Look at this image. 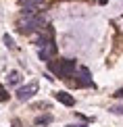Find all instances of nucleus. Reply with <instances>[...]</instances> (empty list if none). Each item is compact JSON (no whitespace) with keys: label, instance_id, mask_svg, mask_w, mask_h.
Listing matches in <instances>:
<instances>
[{"label":"nucleus","instance_id":"1a4fd4ad","mask_svg":"<svg viewBox=\"0 0 123 127\" xmlns=\"http://www.w3.org/2000/svg\"><path fill=\"white\" fill-rule=\"evenodd\" d=\"M50 121H52L50 115H44V117H38V119H36V123H38V125H48Z\"/></svg>","mask_w":123,"mask_h":127},{"label":"nucleus","instance_id":"6e6552de","mask_svg":"<svg viewBox=\"0 0 123 127\" xmlns=\"http://www.w3.org/2000/svg\"><path fill=\"white\" fill-rule=\"evenodd\" d=\"M48 42H52L50 35H38V38H36V46H38V48H42V46H46Z\"/></svg>","mask_w":123,"mask_h":127},{"label":"nucleus","instance_id":"423d86ee","mask_svg":"<svg viewBox=\"0 0 123 127\" xmlns=\"http://www.w3.org/2000/svg\"><path fill=\"white\" fill-rule=\"evenodd\" d=\"M54 98H56L61 104H65V106H73V104H75V98H73L69 92H56Z\"/></svg>","mask_w":123,"mask_h":127},{"label":"nucleus","instance_id":"9b49d317","mask_svg":"<svg viewBox=\"0 0 123 127\" xmlns=\"http://www.w3.org/2000/svg\"><path fill=\"white\" fill-rule=\"evenodd\" d=\"M8 100V94H6V88L0 83V102H6Z\"/></svg>","mask_w":123,"mask_h":127},{"label":"nucleus","instance_id":"ddd939ff","mask_svg":"<svg viewBox=\"0 0 123 127\" xmlns=\"http://www.w3.org/2000/svg\"><path fill=\"white\" fill-rule=\"evenodd\" d=\"M115 96H117V98H121V96H123V90H119V92H117Z\"/></svg>","mask_w":123,"mask_h":127},{"label":"nucleus","instance_id":"f8f14e48","mask_svg":"<svg viewBox=\"0 0 123 127\" xmlns=\"http://www.w3.org/2000/svg\"><path fill=\"white\" fill-rule=\"evenodd\" d=\"M111 113H115V115H123V104H117V106L111 108Z\"/></svg>","mask_w":123,"mask_h":127},{"label":"nucleus","instance_id":"9d476101","mask_svg":"<svg viewBox=\"0 0 123 127\" xmlns=\"http://www.w3.org/2000/svg\"><path fill=\"white\" fill-rule=\"evenodd\" d=\"M4 46H6V48H10V50L15 48V42H13V38H10L8 33H4Z\"/></svg>","mask_w":123,"mask_h":127},{"label":"nucleus","instance_id":"20e7f679","mask_svg":"<svg viewBox=\"0 0 123 127\" xmlns=\"http://www.w3.org/2000/svg\"><path fill=\"white\" fill-rule=\"evenodd\" d=\"M38 92V81H31V83H25V86L17 88V98L21 102H25V100H29L34 94Z\"/></svg>","mask_w":123,"mask_h":127},{"label":"nucleus","instance_id":"4468645a","mask_svg":"<svg viewBox=\"0 0 123 127\" xmlns=\"http://www.w3.org/2000/svg\"><path fill=\"white\" fill-rule=\"evenodd\" d=\"M98 2H100V4H106V2H109V0H98Z\"/></svg>","mask_w":123,"mask_h":127},{"label":"nucleus","instance_id":"39448f33","mask_svg":"<svg viewBox=\"0 0 123 127\" xmlns=\"http://www.w3.org/2000/svg\"><path fill=\"white\" fill-rule=\"evenodd\" d=\"M54 54H56V46H54V42H48V44H46V46H42L40 52H38L40 61H44V63H48Z\"/></svg>","mask_w":123,"mask_h":127},{"label":"nucleus","instance_id":"0eeeda50","mask_svg":"<svg viewBox=\"0 0 123 127\" xmlns=\"http://www.w3.org/2000/svg\"><path fill=\"white\" fill-rule=\"evenodd\" d=\"M8 83L10 86H19L21 83V73L19 71H10L8 73Z\"/></svg>","mask_w":123,"mask_h":127},{"label":"nucleus","instance_id":"7ed1b4c3","mask_svg":"<svg viewBox=\"0 0 123 127\" xmlns=\"http://www.w3.org/2000/svg\"><path fill=\"white\" fill-rule=\"evenodd\" d=\"M75 86L77 88H94V81H92V75H90V71L85 67H79L75 69Z\"/></svg>","mask_w":123,"mask_h":127},{"label":"nucleus","instance_id":"f257e3e1","mask_svg":"<svg viewBox=\"0 0 123 127\" xmlns=\"http://www.w3.org/2000/svg\"><path fill=\"white\" fill-rule=\"evenodd\" d=\"M48 69H50L58 79H69V77H73L77 65H75L73 59H63V61H48Z\"/></svg>","mask_w":123,"mask_h":127},{"label":"nucleus","instance_id":"2eb2a0df","mask_svg":"<svg viewBox=\"0 0 123 127\" xmlns=\"http://www.w3.org/2000/svg\"><path fill=\"white\" fill-rule=\"evenodd\" d=\"M69 127H85V125H69Z\"/></svg>","mask_w":123,"mask_h":127},{"label":"nucleus","instance_id":"f03ea898","mask_svg":"<svg viewBox=\"0 0 123 127\" xmlns=\"http://www.w3.org/2000/svg\"><path fill=\"white\" fill-rule=\"evenodd\" d=\"M19 31L21 33H31V31H38L46 25V21L42 15H23V17L19 19Z\"/></svg>","mask_w":123,"mask_h":127}]
</instances>
